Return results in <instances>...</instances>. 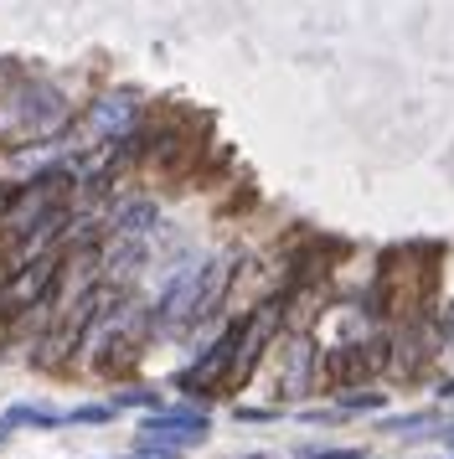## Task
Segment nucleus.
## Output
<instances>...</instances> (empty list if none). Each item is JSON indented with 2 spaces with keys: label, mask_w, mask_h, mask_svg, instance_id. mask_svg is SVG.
<instances>
[{
  "label": "nucleus",
  "mask_w": 454,
  "mask_h": 459,
  "mask_svg": "<svg viewBox=\"0 0 454 459\" xmlns=\"http://www.w3.org/2000/svg\"><path fill=\"white\" fill-rule=\"evenodd\" d=\"M232 258H196L165 279L161 299L150 305V331L155 335H176L186 325H202L206 315L223 305L227 284H232Z\"/></svg>",
  "instance_id": "obj_1"
},
{
  "label": "nucleus",
  "mask_w": 454,
  "mask_h": 459,
  "mask_svg": "<svg viewBox=\"0 0 454 459\" xmlns=\"http://www.w3.org/2000/svg\"><path fill=\"white\" fill-rule=\"evenodd\" d=\"M144 331H150V310H144V305H129V299H114V305L83 331V356H88V367L119 372L124 361L140 356V335Z\"/></svg>",
  "instance_id": "obj_2"
},
{
  "label": "nucleus",
  "mask_w": 454,
  "mask_h": 459,
  "mask_svg": "<svg viewBox=\"0 0 454 459\" xmlns=\"http://www.w3.org/2000/svg\"><path fill=\"white\" fill-rule=\"evenodd\" d=\"M0 114H5V125L16 129L21 140H47L52 129L67 125V99H62L57 88H26Z\"/></svg>",
  "instance_id": "obj_3"
},
{
  "label": "nucleus",
  "mask_w": 454,
  "mask_h": 459,
  "mask_svg": "<svg viewBox=\"0 0 454 459\" xmlns=\"http://www.w3.org/2000/svg\"><path fill=\"white\" fill-rule=\"evenodd\" d=\"M57 269H62L57 253H41V258L16 264V273L0 284V315H26L31 305H47L52 284H57Z\"/></svg>",
  "instance_id": "obj_4"
},
{
  "label": "nucleus",
  "mask_w": 454,
  "mask_h": 459,
  "mask_svg": "<svg viewBox=\"0 0 454 459\" xmlns=\"http://www.w3.org/2000/svg\"><path fill=\"white\" fill-rule=\"evenodd\" d=\"M206 413H191V408H170V413H150L140 423V444L144 449H165V455H181L191 444L206 438Z\"/></svg>",
  "instance_id": "obj_5"
},
{
  "label": "nucleus",
  "mask_w": 454,
  "mask_h": 459,
  "mask_svg": "<svg viewBox=\"0 0 454 459\" xmlns=\"http://www.w3.org/2000/svg\"><path fill=\"white\" fill-rule=\"evenodd\" d=\"M388 361H392V346L382 341V335H371V341H346V346H330L326 377L341 382V387H351V382H362V377L382 372Z\"/></svg>",
  "instance_id": "obj_6"
},
{
  "label": "nucleus",
  "mask_w": 454,
  "mask_h": 459,
  "mask_svg": "<svg viewBox=\"0 0 454 459\" xmlns=\"http://www.w3.org/2000/svg\"><path fill=\"white\" fill-rule=\"evenodd\" d=\"M238 341H243V320H232V325L217 335V346H206V351L196 356V367H186L181 387H191V393H217V382H227V377H232Z\"/></svg>",
  "instance_id": "obj_7"
},
{
  "label": "nucleus",
  "mask_w": 454,
  "mask_h": 459,
  "mask_svg": "<svg viewBox=\"0 0 454 459\" xmlns=\"http://www.w3.org/2000/svg\"><path fill=\"white\" fill-rule=\"evenodd\" d=\"M135 119H140V99L135 93H103L88 108V140L93 145H119L135 134Z\"/></svg>",
  "instance_id": "obj_8"
},
{
  "label": "nucleus",
  "mask_w": 454,
  "mask_h": 459,
  "mask_svg": "<svg viewBox=\"0 0 454 459\" xmlns=\"http://www.w3.org/2000/svg\"><path fill=\"white\" fill-rule=\"evenodd\" d=\"M155 222H161V207H155L150 196L119 202V207L103 217V228H109V232H119V238H140V243L150 238V232H155Z\"/></svg>",
  "instance_id": "obj_9"
},
{
  "label": "nucleus",
  "mask_w": 454,
  "mask_h": 459,
  "mask_svg": "<svg viewBox=\"0 0 454 459\" xmlns=\"http://www.w3.org/2000/svg\"><path fill=\"white\" fill-rule=\"evenodd\" d=\"M310 377H315V341H289L284 346V377H279V397H300L310 393Z\"/></svg>",
  "instance_id": "obj_10"
},
{
  "label": "nucleus",
  "mask_w": 454,
  "mask_h": 459,
  "mask_svg": "<svg viewBox=\"0 0 454 459\" xmlns=\"http://www.w3.org/2000/svg\"><path fill=\"white\" fill-rule=\"evenodd\" d=\"M0 429H62V413H57V408H31V403H16V408H5Z\"/></svg>",
  "instance_id": "obj_11"
},
{
  "label": "nucleus",
  "mask_w": 454,
  "mask_h": 459,
  "mask_svg": "<svg viewBox=\"0 0 454 459\" xmlns=\"http://www.w3.org/2000/svg\"><path fill=\"white\" fill-rule=\"evenodd\" d=\"M109 418H114L109 403H83V408H73V413H62V423H109Z\"/></svg>",
  "instance_id": "obj_12"
},
{
  "label": "nucleus",
  "mask_w": 454,
  "mask_h": 459,
  "mask_svg": "<svg viewBox=\"0 0 454 459\" xmlns=\"http://www.w3.org/2000/svg\"><path fill=\"white\" fill-rule=\"evenodd\" d=\"M300 459H367V449H300Z\"/></svg>",
  "instance_id": "obj_13"
},
{
  "label": "nucleus",
  "mask_w": 454,
  "mask_h": 459,
  "mask_svg": "<svg viewBox=\"0 0 454 459\" xmlns=\"http://www.w3.org/2000/svg\"><path fill=\"white\" fill-rule=\"evenodd\" d=\"M119 403L124 408H135V403H140V408H155V393H150V387H124Z\"/></svg>",
  "instance_id": "obj_14"
},
{
  "label": "nucleus",
  "mask_w": 454,
  "mask_h": 459,
  "mask_svg": "<svg viewBox=\"0 0 454 459\" xmlns=\"http://www.w3.org/2000/svg\"><path fill=\"white\" fill-rule=\"evenodd\" d=\"M129 459H176V455H165V449H135Z\"/></svg>",
  "instance_id": "obj_15"
},
{
  "label": "nucleus",
  "mask_w": 454,
  "mask_h": 459,
  "mask_svg": "<svg viewBox=\"0 0 454 459\" xmlns=\"http://www.w3.org/2000/svg\"><path fill=\"white\" fill-rule=\"evenodd\" d=\"M11 273H16V264H11V253H0V284H5Z\"/></svg>",
  "instance_id": "obj_16"
},
{
  "label": "nucleus",
  "mask_w": 454,
  "mask_h": 459,
  "mask_svg": "<svg viewBox=\"0 0 454 459\" xmlns=\"http://www.w3.org/2000/svg\"><path fill=\"white\" fill-rule=\"evenodd\" d=\"M439 393H444V397H454V382H444V387H439Z\"/></svg>",
  "instance_id": "obj_17"
},
{
  "label": "nucleus",
  "mask_w": 454,
  "mask_h": 459,
  "mask_svg": "<svg viewBox=\"0 0 454 459\" xmlns=\"http://www.w3.org/2000/svg\"><path fill=\"white\" fill-rule=\"evenodd\" d=\"M243 459H268V455H243Z\"/></svg>",
  "instance_id": "obj_18"
}]
</instances>
